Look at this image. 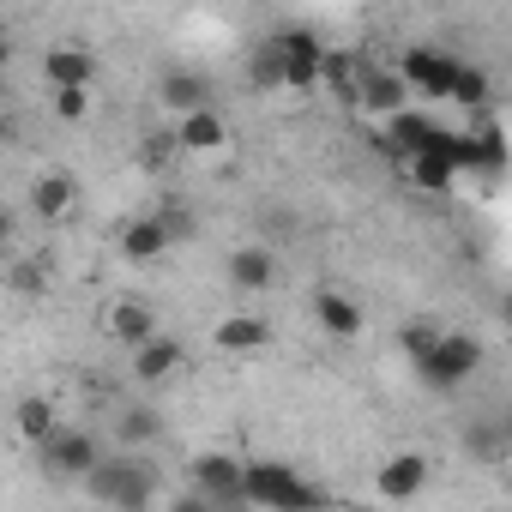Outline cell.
Instances as JSON below:
<instances>
[{
    "instance_id": "obj_1",
    "label": "cell",
    "mask_w": 512,
    "mask_h": 512,
    "mask_svg": "<svg viewBox=\"0 0 512 512\" xmlns=\"http://www.w3.org/2000/svg\"><path fill=\"white\" fill-rule=\"evenodd\" d=\"M326 488L302 482L296 464H278V458H253L241 464V506H266V512H296V506H320Z\"/></svg>"
},
{
    "instance_id": "obj_2",
    "label": "cell",
    "mask_w": 512,
    "mask_h": 512,
    "mask_svg": "<svg viewBox=\"0 0 512 512\" xmlns=\"http://www.w3.org/2000/svg\"><path fill=\"white\" fill-rule=\"evenodd\" d=\"M476 368H482V338H476V332H440L434 350L416 362L422 386H434V392H458Z\"/></svg>"
},
{
    "instance_id": "obj_3",
    "label": "cell",
    "mask_w": 512,
    "mask_h": 512,
    "mask_svg": "<svg viewBox=\"0 0 512 512\" xmlns=\"http://www.w3.org/2000/svg\"><path fill=\"white\" fill-rule=\"evenodd\" d=\"M97 500H115V506H151L157 500V482H151V470L139 464V458H97L85 476H79Z\"/></svg>"
},
{
    "instance_id": "obj_4",
    "label": "cell",
    "mask_w": 512,
    "mask_h": 512,
    "mask_svg": "<svg viewBox=\"0 0 512 512\" xmlns=\"http://www.w3.org/2000/svg\"><path fill=\"white\" fill-rule=\"evenodd\" d=\"M272 49H278V85L284 91H320V55H326V43L314 31H278Z\"/></svg>"
},
{
    "instance_id": "obj_5",
    "label": "cell",
    "mask_w": 512,
    "mask_h": 512,
    "mask_svg": "<svg viewBox=\"0 0 512 512\" xmlns=\"http://www.w3.org/2000/svg\"><path fill=\"white\" fill-rule=\"evenodd\" d=\"M37 452H43V470H49V476H67V482H79V476L103 458L97 434H91V428H67V422H61Z\"/></svg>"
},
{
    "instance_id": "obj_6",
    "label": "cell",
    "mask_w": 512,
    "mask_h": 512,
    "mask_svg": "<svg viewBox=\"0 0 512 512\" xmlns=\"http://www.w3.org/2000/svg\"><path fill=\"white\" fill-rule=\"evenodd\" d=\"M169 139H175V151H187V157H223V151H229V121H223L211 103H199V109L175 115Z\"/></svg>"
},
{
    "instance_id": "obj_7",
    "label": "cell",
    "mask_w": 512,
    "mask_h": 512,
    "mask_svg": "<svg viewBox=\"0 0 512 512\" xmlns=\"http://www.w3.org/2000/svg\"><path fill=\"white\" fill-rule=\"evenodd\" d=\"M187 470H193V488H199L205 506H241V458H229V452H199Z\"/></svg>"
},
{
    "instance_id": "obj_8",
    "label": "cell",
    "mask_w": 512,
    "mask_h": 512,
    "mask_svg": "<svg viewBox=\"0 0 512 512\" xmlns=\"http://www.w3.org/2000/svg\"><path fill=\"white\" fill-rule=\"evenodd\" d=\"M452 73H458V61H452V55H440V49H410V55H404V67H398L404 91H410V97H428V103H446Z\"/></svg>"
},
{
    "instance_id": "obj_9",
    "label": "cell",
    "mask_w": 512,
    "mask_h": 512,
    "mask_svg": "<svg viewBox=\"0 0 512 512\" xmlns=\"http://www.w3.org/2000/svg\"><path fill=\"white\" fill-rule=\"evenodd\" d=\"M446 133H452V127H440L428 145H416V151L398 157L404 175H410V187H422V193H446V187H452L458 169H452V145H446Z\"/></svg>"
},
{
    "instance_id": "obj_10",
    "label": "cell",
    "mask_w": 512,
    "mask_h": 512,
    "mask_svg": "<svg viewBox=\"0 0 512 512\" xmlns=\"http://www.w3.org/2000/svg\"><path fill=\"white\" fill-rule=\"evenodd\" d=\"M181 368H187V350H181V338H163V332H151L145 344H133V362H127V374L139 386H169Z\"/></svg>"
},
{
    "instance_id": "obj_11",
    "label": "cell",
    "mask_w": 512,
    "mask_h": 512,
    "mask_svg": "<svg viewBox=\"0 0 512 512\" xmlns=\"http://www.w3.org/2000/svg\"><path fill=\"white\" fill-rule=\"evenodd\" d=\"M374 127L386 121V115H398L404 103H410V91H404V79L392 73V67H362V79H356V97H350Z\"/></svg>"
},
{
    "instance_id": "obj_12",
    "label": "cell",
    "mask_w": 512,
    "mask_h": 512,
    "mask_svg": "<svg viewBox=\"0 0 512 512\" xmlns=\"http://www.w3.org/2000/svg\"><path fill=\"white\" fill-rule=\"evenodd\" d=\"M121 260L127 266H157L163 253L175 247V229H169V217H133V223H121Z\"/></svg>"
},
{
    "instance_id": "obj_13",
    "label": "cell",
    "mask_w": 512,
    "mask_h": 512,
    "mask_svg": "<svg viewBox=\"0 0 512 512\" xmlns=\"http://www.w3.org/2000/svg\"><path fill=\"white\" fill-rule=\"evenodd\" d=\"M73 211H79V175L43 169V175L31 181V217H37V223H67Z\"/></svg>"
},
{
    "instance_id": "obj_14",
    "label": "cell",
    "mask_w": 512,
    "mask_h": 512,
    "mask_svg": "<svg viewBox=\"0 0 512 512\" xmlns=\"http://www.w3.org/2000/svg\"><path fill=\"white\" fill-rule=\"evenodd\" d=\"M422 488H428V452H392V458L374 470V494L392 500V506H398V500H416Z\"/></svg>"
},
{
    "instance_id": "obj_15",
    "label": "cell",
    "mask_w": 512,
    "mask_h": 512,
    "mask_svg": "<svg viewBox=\"0 0 512 512\" xmlns=\"http://www.w3.org/2000/svg\"><path fill=\"white\" fill-rule=\"evenodd\" d=\"M314 320H320V332H326V338H338V344H356V338L368 332L362 302H356V296H344V290H314Z\"/></svg>"
},
{
    "instance_id": "obj_16",
    "label": "cell",
    "mask_w": 512,
    "mask_h": 512,
    "mask_svg": "<svg viewBox=\"0 0 512 512\" xmlns=\"http://www.w3.org/2000/svg\"><path fill=\"white\" fill-rule=\"evenodd\" d=\"M223 278L241 290V296H266L278 284V253L272 247H235L223 260Z\"/></svg>"
},
{
    "instance_id": "obj_17",
    "label": "cell",
    "mask_w": 512,
    "mask_h": 512,
    "mask_svg": "<svg viewBox=\"0 0 512 512\" xmlns=\"http://www.w3.org/2000/svg\"><path fill=\"white\" fill-rule=\"evenodd\" d=\"M211 344L223 356H260V350H272V320L266 314H223Z\"/></svg>"
},
{
    "instance_id": "obj_18",
    "label": "cell",
    "mask_w": 512,
    "mask_h": 512,
    "mask_svg": "<svg viewBox=\"0 0 512 512\" xmlns=\"http://www.w3.org/2000/svg\"><path fill=\"white\" fill-rule=\"evenodd\" d=\"M43 79L49 85H97V55L85 43H49L43 49Z\"/></svg>"
},
{
    "instance_id": "obj_19",
    "label": "cell",
    "mask_w": 512,
    "mask_h": 512,
    "mask_svg": "<svg viewBox=\"0 0 512 512\" xmlns=\"http://www.w3.org/2000/svg\"><path fill=\"white\" fill-rule=\"evenodd\" d=\"M103 332L115 338V344H145L151 332H157V308L151 302H139V296H121V302H109V314H103Z\"/></svg>"
},
{
    "instance_id": "obj_20",
    "label": "cell",
    "mask_w": 512,
    "mask_h": 512,
    "mask_svg": "<svg viewBox=\"0 0 512 512\" xmlns=\"http://www.w3.org/2000/svg\"><path fill=\"white\" fill-rule=\"evenodd\" d=\"M55 428H61V410H55V398H19V410H13V434H19L25 446H43Z\"/></svg>"
},
{
    "instance_id": "obj_21",
    "label": "cell",
    "mask_w": 512,
    "mask_h": 512,
    "mask_svg": "<svg viewBox=\"0 0 512 512\" xmlns=\"http://www.w3.org/2000/svg\"><path fill=\"white\" fill-rule=\"evenodd\" d=\"M488 91H494V85H488V73L458 61V73H452V85H446V103H458L464 115H476V109H488Z\"/></svg>"
},
{
    "instance_id": "obj_22",
    "label": "cell",
    "mask_w": 512,
    "mask_h": 512,
    "mask_svg": "<svg viewBox=\"0 0 512 512\" xmlns=\"http://www.w3.org/2000/svg\"><path fill=\"white\" fill-rule=\"evenodd\" d=\"M157 103H163L169 115H187V109L205 103V79H193V73H169V79L157 85Z\"/></svg>"
},
{
    "instance_id": "obj_23",
    "label": "cell",
    "mask_w": 512,
    "mask_h": 512,
    "mask_svg": "<svg viewBox=\"0 0 512 512\" xmlns=\"http://www.w3.org/2000/svg\"><path fill=\"white\" fill-rule=\"evenodd\" d=\"M115 434H121V446H151V440L163 434V422H157V410H145V404H127V410L115 416Z\"/></svg>"
},
{
    "instance_id": "obj_24",
    "label": "cell",
    "mask_w": 512,
    "mask_h": 512,
    "mask_svg": "<svg viewBox=\"0 0 512 512\" xmlns=\"http://www.w3.org/2000/svg\"><path fill=\"white\" fill-rule=\"evenodd\" d=\"M356 79H362V61L356 55H320V85L326 91H338V97H356Z\"/></svg>"
},
{
    "instance_id": "obj_25",
    "label": "cell",
    "mask_w": 512,
    "mask_h": 512,
    "mask_svg": "<svg viewBox=\"0 0 512 512\" xmlns=\"http://www.w3.org/2000/svg\"><path fill=\"white\" fill-rule=\"evenodd\" d=\"M49 109H55V121H67V127L91 121V85H49Z\"/></svg>"
},
{
    "instance_id": "obj_26",
    "label": "cell",
    "mask_w": 512,
    "mask_h": 512,
    "mask_svg": "<svg viewBox=\"0 0 512 512\" xmlns=\"http://www.w3.org/2000/svg\"><path fill=\"white\" fill-rule=\"evenodd\" d=\"M434 338H440V326H434V320H410V326H404V356H410V362H422V356L434 350Z\"/></svg>"
},
{
    "instance_id": "obj_27",
    "label": "cell",
    "mask_w": 512,
    "mask_h": 512,
    "mask_svg": "<svg viewBox=\"0 0 512 512\" xmlns=\"http://www.w3.org/2000/svg\"><path fill=\"white\" fill-rule=\"evenodd\" d=\"M253 85H266V91L278 85V49H272V37L253 49Z\"/></svg>"
},
{
    "instance_id": "obj_28",
    "label": "cell",
    "mask_w": 512,
    "mask_h": 512,
    "mask_svg": "<svg viewBox=\"0 0 512 512\" xmlns=\"http://www.w3.org/2000/svg\"><path fill=\"white\" fill-rule=\"evenodd\" d=\"M13 290H43V272L37 266H13Z\"/></svg>"
},
{
    "instance_id": "obj_29",
    "label": "cell",
    "mask_w": 512,
    "mask_h": 512,
    "mask_svg": "<svg viewBox=\"0 0 512 512\" xmlns=\"http://www.w3.org/2000/svg\"><path fill=\"white\" fill-rule=\"evenodd\" d=\"M13 235H19V217H13V211H7V205H0V247H7V241H13Z\"/></svg>"
},
{
    "instance_id": "obj_30",
    "label": "cell",
    "mask_w": 512,
    "mask_h": 512,
    "mask_svg": "<svg viewBox=\"0 0 512 512\" xmlns=\"http://www.w3.org/2000/svg\"><path fill=\"white\" fill-rule=\"evenodd\" d=\"M7 61H13V49H7V43H0V73H7Z\"/></svg>"
}]
</instances>
